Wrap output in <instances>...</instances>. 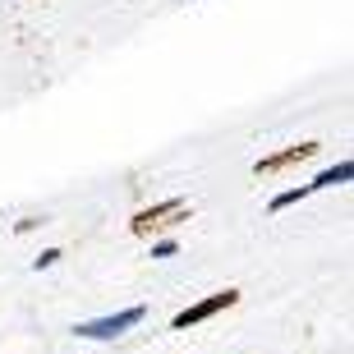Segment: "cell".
Instances as JSON below:
<instances>
[{
    "label": "cell",
    "instance_id": "6",
    "mask_svg": "<svg viewBox=\"0 0 354 354\" xmlns=\"http://www.w3.org/2000/svg\"><path fill=\"white\" fill-rule=\"evenodd\" d=\"M308 194H313V189H308V184H299V189H286V194H276L267 207H272V212H286V207H295V203H304Z\"/></svg>",
    "mask_w": 354,
    "mask_h": 354
},
{
    "label": "cell",
    "instance_id": "8",
    "mask_svg": "<svg viewBox=\"0 0 354 354\" xmlns=\"http://www.w3.org/2000/svg\"><path fill=\"white\" fill-rule=\"evenodd\" d=\"M175 253H180L175 239H157V244H152V258H175Z\"/></svg>",
    "mask_w": 354,
    "mask_h": 354
},
{
    "label": "cell",
    "instance_id": "7",
    "mask_svg": "<svg viewBox=\"0 0 354 354\" xmlns=\"http://www.w3.org/2000/svg\"><path fill=\"white\" fill-rule=\"evenodd\" d=\"M60 258H65L60 249H46V253H37V258H32V267H37V272H46V267H55Z\"/></svg>",
    "mask_w": 354,
    "mask_h": 354
},
{
    "label": "cell",
    "instance_id": "4",
    "mask_svg": "<svg viewBox=\"0 0 354 354\" xmlns=\"http://www.w3.org/2000/svg\"><path fill=\"white\" fill-rule=\"evenodd\" d=\"M317 147H322V143H299V147H286V152H272V157H258V161H253V175L290 171V166H299V161L317 157Z\"/></svg>",
    "mask_w": 354,
    "mask_h": 354
},
{
    "label": "cell",
    "instance_id": "5",
    "mask_svg": "<svg viewBox=\"0 0 354 354\" xmlns=\"http://www.w3.org/2000/svg\"><path fill=\"white\" fill-rule=\"evenodd\" d=\"M354 180V161H336V166H331V171H322L317 175V180H308V189H336V184H350Z\"/></svg>",
    "mask_w": 354,
    "mask_h": 354
},
{
    "label": "cell",
    "instance_id": "1",
    "mask_svg": "<svg viewBox=\"0 0 354 354\" xmlns=\"http://www.w3.org/2000/svg\"><path fill=\"white\" fill-rule=\"evenodd\" d=\"M189 203L184 198H166V203H157V207H143V212H133V221H129V230L138 239H152L157 230H171V225H180V221H189Z\"/></svg>",
    "mask_w": 354,
    "mask_h": 354
},
{
    "label": "cell",
    "instance_id": "2",
    "mask_svg": "<svg viewBox=\"0 0 354 354\" xmlns=\"http://www.w3.org/2000/svg\"><path fill=\"white\" fill-rule=\"evenodd\" d=\"M147 317V308L143 304H133V308H120V313H111V317H92V322H79V336L83 341H115V336H124L129 327H138Z\"/></svg>",
    "mask_w": 354,
    "mask_h": 354
},
{
    "label": "cell",
    "instance_id": "3",
    "mask_svg": "<svg viewBox=\"0 0 354 354\" xmlns=\"http://www.w3.org/2000/svg\"><path fill=\"white\" fill-rule=\"evenodd\" d=\"M235 304H239V290H221V295H207V299H198V304H189V308H180L171 327H175V331H189V327H198V322H207V317L225 313V308H235Z\"/></svg>",
    "mask_w": 354,
    "mask_h": 354
}]
</instances>
